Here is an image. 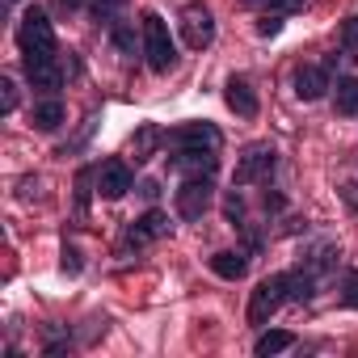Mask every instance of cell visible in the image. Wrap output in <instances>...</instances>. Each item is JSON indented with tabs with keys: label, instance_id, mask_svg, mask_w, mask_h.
<instances>
[{
	"label": "cell",
	"instance_id": "cell-1",
	"mask_svg": "<svg viewBox=\"0 0 358 358\" xmlns=\"http://www.w3.org/2000/svg\"><path fill=\"white\" fill-rule=\"evenodd\" d=\"M17 47H22V64L26 68L55 59V30H51V22H47L43 9H34V5L26 9L22 26H17Z\"/></svg>",
	"mask_w": 358,
	"mask_h": 358
},
{
	"label": "cell",
	"instance_id": "cell-2",
	"mask_svg": "<svg viewBox=\"0 0 358 358\" xmlns=\"http://www.w3.org/2000/svg\"><path fill=\"white\" fill-rule=\"evenodd\" d=\"M143 55H148V68L160 76L177 68V43H173L169 22L160 13H143Z\"/></svg>",
	"mask_w": 358,
	"mask_h": 358
},
{
	"label": "cell",
	"instance_id": "cell-3",
	"mask_svg": "<svg viewBox=\"0 0 358 358\" xmlns=\"http://www.w3.org/2000/svg\"><path fill=\"white\" fill-rule=\"evenodd\" d=\"M291 299V274H270L249 295V324H270V316Z\"/></svg>",
	"mask_w": 358,
	"mask_h": 358
},
{
	"label": "cell",
	"instance_id": "cell-4",
	"mask_svg": "<svg viewBox=\"0 0 358 358\" xmlns=\"http://www.w3.org/2000/svg\"><path fill=\"white\" fill-rule=\"evenodd\" d=\"M215 203V186H211V177H186L182 186H177L173 194V207L182 220H203Z\"/></svg>",
	"mask_w": 358,
	"mask_h": 358
},
{
	"label": "cell",
	"instance_id": "cell-5",
	"mask_svg": "<svg viewBox=\"0 0 358 358\" xmlns=\"http://www.w3.org/2000/svg\"><path fill=\"white\" fill-rule=\"evenodd\" d=\"M177 26H182V43L190 51H203V47L215 43V17H211V9L203 5V0H190V5L182 9V17H177Z\"/></svg>",
	"mask_w": 358,
	"mask_h": 358
},
{
	"label": "cell",
	"instance_id": "cell-6",
	"mask_svg": "<svg viewBox=\"0 0 358 358\" xmlns=\"http://www.w3.org/2000/svg\"><path fill=\"white\" fill-rule=\"evenodd\" d=\"M164 143H169V152H186V148L220 152L224 135H220V127H211V122H182V127H173V131L164 135Z\"/></svg>",
	"mask_w": 358,
	"mask_h": 358
},
{
	"label": "cell",
	"instance_id": "cell-7",
	"mask_svg": "<svg viewBox=\"0 0 358 358\" xmlns=\"http://www.w3.org/2000/svg\"><path fill=\"white\" fill-rule=\"evenodd\" d=\"M274 164H278V152H274L270 143H253V148L241 156V164H236V186L266 182V177L274 173Z\"/></svg>",
	"mask_w": 358,
	"mask_h": 358
},
{
	"label": "cell",
	"instance_id": "cell-8",
	"mask_svg": "<svg viewBox=\"0 0 358 358\" xmlns=\"http://www.w3.org/2000/svg\"><path fill=\"white\" fill-rule=\"evenodd\" d=\"M131 186H135V173H131V164H127V160H118V156H114V160H106V164L97 169V194H101V199H110V203H114V199H122Z\"/></svg>",
	"mask_w": 358,
	"mask_h": 358
},
{
	"label": "cell",
	"instance_id": "cell-9",
	"mask_svg": "<svg viewBox=\"0 0 358 358\" xmlns=\"http://www.w3.org/2000/svg\"><path fill=\"white\" fill-rule=\"evenodd\" d=\"M291 89L299 101H320L333 85H329V68L324 64H299L295 76H291Z\"/></svg>",
	"mask_w": 358,
	"mask_h": 358
},
{
	"label": "cell",
	"instance_id": "cell-10",
	"mask_svg": "<svg viewBox=\"0 0 358 358\" xmlns=\"http://www.w3.org/2000/svg\"><path fill=\"white\" fill-rule=\"evenodd\" d=\"M160 236H169V215L164 211H143L131 228H127V249H143V245H152V241H160Z\"/></svg>",
	"mask_w": 358,
	"mask_h": 358
},
{
	"label": "cell",
	"instance_id": "cell-11",
	"mask_svg": "<svg viewBox=\"0 0 358 358\" xmlns=\"http://www.w3.org/2000/svg\"><path fill=\"white\" fill-rule=\"evenodd\" d=\"M220 164L215 152H199V148H186V152H169V169L173 173H186V177H211Z\"/></svg>",
	"mask_w": 358,
	"mask_h": 358
},
{
	"label": "cell",
	"instance_id": "cell-12",
	"mask_svg": "<svg viewBox=\"0 0 358 358\" xmlns=\"http://www.w3.org/2000/svg\"><path fill=\"white\" fill-rule=\"evenodd\" d=\"M26 80H30V89H38V93H47V97H55V93H59V85H64V68H59V59L30 64V68H26Z\"/></svg>",
	"mask_w": 358,
	"mask_h": 358
},
{
	"label": "cell",
	"instance_id": "cell-13",
	"mask_svg": "<svg viewBox=\"0 0 358 358\" xmlns=\"http://www.w3.org/2000/svg\"><path fill=\"white\" fill-rule=\"evenodd\" d=\"M224 97H228V106H232L241 118H257V93H253V85H249L245 76H232L228 89H224Z\"/></svg>",
	"mask_w": 358,
	"mask_h": 358
},
{
	"label": "cell",
	"instance_id": "cell-14",
	"mask_svg": "<svg viewBox=\"0 0 358 358\" xmlns=\"http://www.w3.org/2000/svg\"><path fill=\"white\" fill-rule=\"evenodd\" d=\"M211 270H215L220 278H228V282H241V278L249 274V257H245V253L224 249V253H215V257H211Z\"/></svg>",
	"mask_w": 358,
	"mask_h": 358
},
{
	"label": "cell",
	"instance_id": "cell-15",
	"mask_svg": "<svg viewBox=\"0 0 358 358\" xmlns=\"http://www.w3.org/2000/svg\"><path fill=\"white\" fill-rule=\"evenodd\" d=\"M30 122H34L38 131H59V122H64V101H59V97L38 101V106H34V114H30Z\"/></svg>",
	"mask_w": 358,
	"mask_h": 358
},
{
	"label": "cell",
	"instance_id": "cell-16",
	"mask_svg": "<svg viewBox=\"0 0 358 358\" xmlns=\"http://www.w3.org/2000/svg\"><path fill=\"white\" fill-rule=\"evenodd\" d=\"M295 345V333H287V329H266L262 337H257V358H270V354H282V350H291Z\"/></svg>",
	"mask_w": 358,
	"mask_h": 358
},
{
	"label": "cell",
	"instance_id": "cell-17",
	"mask_svg": "<svg viewBox=\"0 0 358 358\" xmlns=\"http://www.w3.org/2000/svg\"><path fill=\"white\" fill-rule=\"evenodd\" d=\"M333 106H337V114H358V76H341L337 80Z\"/></svg>",
	"mask_w": 358,
	"mask_h": 358
},
{
	"label": "cell",
	"instance_id": "cell-18",
	"mask_svg": "<svg viewBox=\"0 0 358 358\" xmlns=\"http://www.w3.org/2000/svg\"><path fill=\"white\" fill-rule=\"evenodd\" d=\"M316 295V270H308V266H299V270H291V299H312Z\"/></svg>",
	"mask_w": 358,
	"mask_h": 358
},
{
	"label": "cell",
	"instance_id": "cell-19",
	"mask_svg": "<svg viewBox=\"0 0 358 358\" xmlns=\"http://www.w3.org/2000/svg\"><path fill=\"white\" fill-rule=\"evenodd\" d=\"M249 9H262V13H299L308 0H245Z\"/></svg>",
	"mask_w": 358,
	"mask_h": 358
},
{
	"label": "cell",
	"instance_id": "cell-20",
	"mask_svg": "<svg viewBox=\"0 0 358 358\" xmlns=\"http://www.w3.org/2000/svg\"><path fill=\"white\" fill-rule=\"evenodd\" d=\"M110 43L118 47V55H127V59L135 55V30H131L127 22H114V30H110Z\"/></svg>",
	"mask_w": 358,
	"mask_h": 358
},
{
	"label": "cell",
	"instance_id": "cell-21",
	"mask_svg": "<svg viewBox=\"0 0 358 358\" xmlns=\"http://www.w3.org/2000/svg\"><path fill=\"white\" fill-rule=\"evenodd\" d=\"M224 220L236 228V224H245V199H241V190H232L228 199H224Z\"/></svg>",
	"mask_w": 358,
	"mask_h": 358
},
{
	"label": "cell",
	"instance_id": "cell-22",
	"mask_svg": "<svg viewBox=\"0 0 358 358\" xmlns=\"http://www.w3.org/2000/svg\"><path fill=\"white\" fill-rule=\"evenodd\" d=\"M156 139H160V131H156V127H143V131H139V139H135V160H148Z\"/></svg>",
	"mask_w": 358,
	"mask_h": 358
},
{
	"label": "cell",
	"instance_id": "cell-23",
	"mask_svg": "<svg viewBox=\"0 0 358 358\" xmlns=\"http://www.w3.org/2000/svg\"><path fill=\"white\" fill-rule=\"evenodd\" d=\"M0 110H5V114H13L17 110V85L5 76V80H0Z\"/></svg>",
	"mask_w": 358,
	"mask_h": 358
},
{
	"label": "cell",
	"instance_id": "cell-24",
	"mask_svg": "<svg viewBox=\"0 0 358 358\" xmlns=\"http://www.w3.org/2000/svg\"><path fill=\"white\" fill-rule=\"evenodd\" d=\"M282 17H287V13H262V22H257V34H262V38H274V34L282 30Z\"/></svg>",
	"mask_w": 358,
	"mask_h": 358
},
{
	"label": "cell",
	"instance_id": "cell-25",
	"mask_svg": "<svg viewBox=\"0 0 358 358\" xmlns=\"http://www.w3.org/2000/svg\"><path fill=\"white\" fill-rule=\"evenodd\" d=\"M122 5H127V0H93V17H97V22H110Z\"/></svg>",
	"mask_w": 358,
	"mask_h": 358
},
{
	"label": "cell",
	"instance_id": "cell-26",
	"mask_svg": "<svg viewBox=\"0 0 358 358\" xmlns=\"http://www.w3.org/2000/svg\"><path fill=\"white\" fill-rule=\"evenodd\" d=\"M341 47H345V51H358V17H350V22L341 26Z\"/></svg>",
	"mask_w": 358,
	"mask_h": 358
},
{
	"label": "cell",
	"instance_id": "cell-27",
	"mask_svg": "<svg viewBox=\"0 0 358 358\" xmlns=\"http://www.w3.org/2000/svg\"><path fill=\"white\" fill-rule=\"evenodd\" d=\"M341 303H345V308H358V278H350V282H345V291H341Z\"/></svg>",
	"mask_w": 358,
	"mask_h": 358
},
{
	"label": "cell",
	"instance_id": "cell-28",
	"mask_svg": "<svg viewBox=\"0 0 358 358\" xmlns=\"http://www.w3.org/2000/svg\"><path fill=\"white\" fill-rule=\"evenodd\" d=\"M64 270L68 274H80V253L76 249H64Z\"/></svg>",
	"mask_w": 358,
	"mask_h": 358
},
{
	"label": "cell",
	"instance_id": "cell-29",
	"mask_svg": "<svg viewBox=\"0 0 358 358\" xmlns=\"http://www.w3.org/2000/svg\"><path fill=\"white\" fill-rule=\"evenodd\" d=\"M139 194H143V199H156L160 190H156V182H143V186H139Z\"/></svg>",
	"mask_w": 358,
	"mask_h": 358
},
{
	"label": "cell",
	"instance_id": "cell-30",
	"mask_svg": "<svg viewBox=\"0 0 358 358\" xmlns=\"http://www.w3.org/2000/svg\"><path fill=\"white\" fill-rule=\"evenodd\" d=\"M59 5H64V9H80V0H59Z\"/></svg>",
	"mask_w": 358,
	"mask_h": 358
},
{
	"label": "cell",
	"instance_id": "cell-31",
	"mask_svg": "<svg viewBox=\"0 0 358 358\" xmlns=\"http://www.w3.org/2000/svg\"><path fill=\"white\" fill-rule=\"evenodd\" d=\"M9 5H13V0H9Z\"/></svg>",
	"mask_w": 358,
	"mask_h": 358
}]
</instances>
